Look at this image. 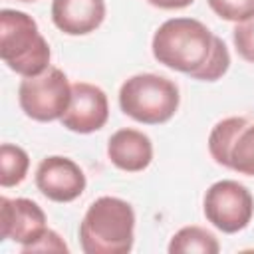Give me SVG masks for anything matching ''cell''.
I'll list each match as a JSON object with an SVG mask.
<instances>
[{
	"mask_svg": "<svg viewBox=\"0 0 254 254\" xmlns=\"http://www.w3.org/2000/svg\"><path fill=\"white\" fill-rule=\"evenodd\" d=\"M153 58L169 69L196 81H216L230 67V52L222 38L194 18H169L153 34Z\"/></svg>",
	"mask_w": 254,
	"mask_h": 254,
	"instance_id": "cell-1",
	"label": "cell"
},
{
	"mask_svg": "<svg viewBox=\"0 0 254 254\" xmlns=\"http://www.w3.org/2000/svg\"><path fill=\"white\" fill-rule=\"evenodd\" d=\"M135 242V210L119 196L95 198L81 222L79 244L85 254H127Z\"/></svg>",
	"mask_w": 254,
	"mask_h": 254,
	"instance_id": "cell-2",
	"label": "cell"
},
{
	"mask_svg": "<svg viewBox=\"0 0 254 254\" xmlns=\"http://www.w3.org/2000/svg\"><path fill=\"white\" fill-rule=\"evenodd\" d=\"M0 58L22 77L38 75L50 67V44L30 14L14 8L0 12Z\"/></svg>",
	"mask_w": 254,
	"mask_h": 254,
	"instance_id": "cell-3",
	"label": "cell"
},
{
	"mask_svg": "<svg viewBox=\"0 0 254 254\" xmlns=\"http://www.w3.org/2000/svg\"><path fill=\"white\" fill-rule=\"evenodd\" d=\"M121 111L137 123L161 125L175 117L181 93L173 79L159 73H135L119 87Z\"/></svg>",
	"mask_w": 254,
	"mask_h": 254,
	"instance_id": "cell-4",
	"label": "cell"
},
{
	"mask_svg": "<svg viewBox=\"0 0 254 254\" xmlns=\"http://www.w3.org/2000/svg\"><path fill=\"white\" fill-rule=\"evenodd\" d=\"M71 101V83L67 75L50 65L38 75L24 77L18 85V103L26 117L50 123L62 119Z\"/></svg>",
	"mask_w": 254,
	"mask_h": 254,
	"instance_id": "cell-5",
	"label": "cell"
},
{
	"mask_svg": "<svg viewBox=\"0 0 254 254\" xmlns=\"http://www.w3.org/2000/svg\"><path fill=\"white\" fill-rule=\"evenodd\" d=\"M212 161L238 175L254 177V121L248 117H224L208 133Z\"/></svg>",
	"mask_w": 254,
	"mask_h": 254,
	"instance_id": "cell-6",
	"label": "cell"
},
{
	"mask_svg": "<svg viewBox=\"0 0 254 254\" xmlns=\"http://www.w3.org/2000/svg\"><path fill=\"white\" fill-rule=\"evenodd\" d=\"M204 218L224 234L244 230L254 216V196L238 181L222 179L212 183L202 198Z\"/></svg>",
	"mask_w": 254,
	"mask_h": 254,
	"instance_id": "cell-7",
	"label": "cell"
},
{
	"mask_svg": "<svg viewBox=\"0 0 254 254\" xmlns=\"http://www.w3.org/2000/svg\"><path fill=\"white\" fill-rule=\"evenodd\" d=\"M34 183L38 190L54 202H71L79 198L87 187L81 167L73 159L62 155H50L42 159L36 167Z\"/></svg>",
	"mask_w": 254,
	"mask_h": 254,
	"instance_id": "cell-8",
	"label": "cell"
},
{
	"mask_svg": "<svg viewBox=\"0 0 254 254\" xmlns=\"http://www.w3.org/2000/svg\"><path fill=\"white\" fill-rule=\"evenodd\" d=\"M109 119V101L105 91L87 81L71 83V101L67 111L62 115V125L79 135L99 131Z\"/></svg>",
	"mask_w": 254,
	"mask_h": 254,
	"instance_id": "cell-9",
	"label": "cell"
},
{
	"mask_svg": "<svg viewBox=\"0 0 254 254\" xmlns=\"http://www.w3.org/2000/svg\"><path fill=\"white\" fill-rule=\"evenodd\" d=\"M0 228L2 238L20 244L22 248L40 240L48 230L46 212L32 198H0Z\"/></svg>",
	"mask_w": 254,
	"mask_h": 254,
	"instance_id": "cell-10",
	"label": "cell"
},
{
	"mask_svg": "<svg viewBox=\"0 0 254 254\" xmlns=\"http://www.w3.org/2000/svg\"><path fill=\"white\" fill-rule=\"evenodd\" d=\"M52 22L65 36L95 32L107 14L105 0H52Z\"/></svg>",
	"mask_w": 254,
	"mask_h": 254,
	"instance_id": "cell-11",
	"label": "cell"
},
{
	"mask_svg": "<svg viewBox=\"0 0 254 254\" xmlns=\"http://www.w3.org/2000/svg\"><path fill=\"white\" fill-rule=\"evenodd\" d=\"M107 157L113 167L125 173L145 171L153 161V143L139 129H117L107 141Z\"/></svg>",
	"mask_w": 254,
	"mask_h": 254,
	"instance_id": "cell-12",
	"label": "cell"
},
{
	"mask_svg": "<svg viewBox=\"0 0 254 254\" xmlns=\"http://www.w3.org/2000/svg\"><path fill=\"white\" fill-rule=\"evenodd\" d=\"M169 254H190V252H200V254H216L220 250L218 238L196 224L183 226L177 230L167 246Z\"/></svg>",
	"mask_w": 254,
	"mask_h": 254,
	"instance_id": "cell-13",
	"label": "cell"
},
{
	"mask_svg": "<svg viewBox=\"0 0 254 254\" xmlns=\"http://www.w3.org/2000/svg\"><path fill=\"white\" fill-rule=\"evenodd\" d=\"M30 169L28 153L12 143H2L0 147V185L4 189L20 185Z\"/></svg>",
	"mask_w": 254,
	"mask_h": 254,
	"instance_id": "cell-14",
	"label": "cell"
},
{
	"mask_svg": "<svg viewBox=\"0 0 254 254\" xmlns=\"http://www.w3.org/2000/svg\"><path fill=\"white\" fill-rule=\"evenodd\" d=\"M210 10L226 22H242L254 16V0H206Z\"/></svg>",
	"mask_w": 254,
	"mask_h": 254,
	"instance_id": "cell-15",
	"label": "cell"
},
{
	"mask_svg": "<svg viewBox=\"0 0 254 254\" xmlns=\"http://www.w3.org/2000/svg\"><path fill=\"white\" fill-rule=\"evenodd\" d=\"M232 42H234L238 56L244 62L254 64V16H250V18H246L234 26Z\"/></svg>",
	"mask_w": 254,
	"mask_h": 254,
	"instance_id": "cell-16",
	"label": "cell"
},
{
	"mask_svg": "<svg viewBox=\"0 0 254 254\" xmlns=\"http://www.w3.org/2000/svg\"><path fill=\"white\" fill-rule=\"evenodd\" d=\"M22 252L24 254H30V252H69V248H67V244L64 242V238L56 230L48 228L46 234L40 240H36L34 244L22 248Z\"/></svg>",
	"mask_w": 254,
	"mask_h": 254,
	"instance_id": "cell-17",
	"label": "cell"
},
{
	"mask_svg": "<svg viewBox=\"0 0 254 254\" xmlns=\"http://www.w3.org/2000/svg\"><path fill=\"white\" fill-rule=\"evenodd\" d=\"M147 2L159 10H181L190 6L194 0H147Z\"/></svg>",
	"mask_w": 254,
	"mask_h": 254,
	"instance_id": "cell-18",
	"label": "cell"
},
{
	"mask_svg": "<svg viewBox=\"0 0 254 254\" xmlns=\"http://www.w3.org/2000/svg\"><path fill=\"white\" fill-rule=\"evenodd\" d=\"M20 2H36V0H20Z\"/></svg>",
	"mask_w": 254,
	"mask_h": 254,
	"instance_id": "cell-19",
	"label": "cell"
}]
</instances>
